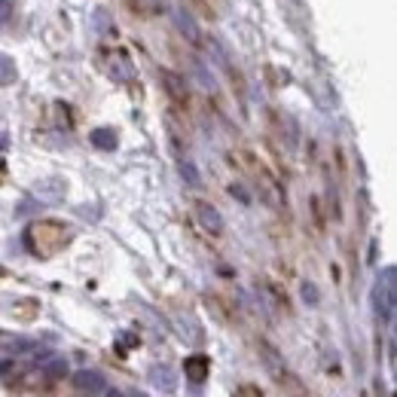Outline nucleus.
Wrapping results in <instances>:
<instances>
[{
    "mask_svg": "<svg viewBox=\"0 0 397 397\" xmlns=\"http://www.w3.org/2000/svg\"><path fill=\"white\" fill-rule=\"evenodd\" d=\"M373 303H376V312L385 321L394 315V269H385V282L379 278L376 291H373Z\"/></svg>",
    "mask_w": 397,
    "mask_h": 397,
    "instance_id": "1",
    "label": "nucleus"
},
{
    "mask_svg": "<svg viewBox=\"0 0 397 397\" xmlns=\"http://www.w3.org/2000/svg\"><path fill=\"white\" fill-rule=\"evenodd\" d=\"M73 385H77V391H86V394H98L101 388H107L104 376H101V373H95V370L73 373Z\"/></svg>",
    "mask_w": 397,
    "mask_h": 397,
    "instance_id": "2",
    "label": "nucleus"
},
{
    "mask_svg": "<svg viewBox=\"0 0 397 397\" xmlns=\"http://www.w3.org/2000/svg\"><path fill=\"white\" fill-rule=\"evenodd\" d=\"M196 214H199L202 227H205L208 232H214V235L223 232V217H220V211L214 205H208V202H196Z\"/></svg>",
    "mask_w": 397,
    "mask_h": 397,
    "instance_id": "3",
    "label": "nucleus"
},
{
    "mask_svg": "<svg viewBox=\"0 0 397 397\" xmlns=\"http://www.w3.org/2000/svg\"><path fill=\"white\" fill-rule=\"evenodd\" d=\"M110 73H113L116 80L128 83V80L135 77V71H132V61H128V58L123 56V52H113V56H110Z\"/></svg>",
    "mask_w": 397,
    "mask_h": 397,
    "instance_id": "4",
    "label": "nucleus"
},
{
    "mask_svg": "<svg viewBox=\"0 0 397 397\" xmlns=\"http://www.w3.org/2000/svg\"><path fill=\"white\" fill-rule=\"evenodd\" d=\"M150 379H153L163 391H175V388H177V379H175V373H171L168 367H153V373H150Z\"/></svg>",
    "mask_w": 397,
    "mask_h": 397,
    "instance_id": "5",
    "label": "nucleus"
},
{
    "mask_svg": "<svg viewBox=\"0 0 397 397\" xmlns=\"http://www.w3.org/2000/svg\"><path fill=\"white\" fill-rule=\"evenodd\" d=\"M205 376H208V361L205 358H190L187 361V379H192V382H205Z\"/></svg>",
    "mask_w": 397,
    "mask_h": 397,
    "instance_id": "6",
    "label": "nucleus"
},
{
    "mask_svg": "<svg viewBox=\"0 0 397 397\" xmlns=\"http://www.w3.org/2000/svg\"><path fill=\"white\" fill-rule=\"evenodd\" d=\"M19 77V71H16V61L6 56V52H0V86H9V83H16Z\"/></svg>",
    "mask_w": 397,
    "mask_h": 397,
    "instance_id": "7",
    "label": "nucleus"
},
{
    "mask_svg": "<svg viewBox=\"0 0 397 397\" xmlns=\"http://www.w3.org/2000/svg\"><path fill=\"white\" fill-rule=\"evenodd\" d=\"M175 21H177V28L184 31V34H187L192 43H199V28H196V21H192V19L184 13V9H177V13H175Z\"/></svg>",
    "mask_w": 397,
    "mask_h": 397,
    "instance_id": "8",
    "label": "nucleus"
},
{
    "mask_svg": "<svg viewBox=\"0 0 397 397\" xmlns=\"http://www.w3.org/2000/svg\"><path fill=\"white\" fill-rule=\"evenodd\" d=\"M92 144L101 147V150H113L116 147V135L110 132V128H95V132H92Z\"/></svg>",
    "mask_w": 397,
    "mask_h": 397,
    "instance_id": "9",
    "label": "nucleus"
},
{
    "mask_svg": "<svg viewBox=\"0 0 397 397\" xmlns=\"http://www.w3.org/2000/svg\"><path fill=\"white\" fill-rule=\"evenodd\" d=\"M135 4H138V13H147V16L163 9V0H135Z\"/></svg>",
    "mask_w": 397,
    "mask_h": 397,
    "instance_id": "10",
    "label": "nucleus"
},
{
    "mask_svg": "<svg viewBox=\"0 0 397 397\" xmlns=\"http://www.w3.org/2000/svg\"><path fill=\"white\" fill-rule=\"evenodd\" d=\"M9 16H13V4H9V0H0V25H6Z\"/></svg>",
    "mask_w": 397,
    "mask_h": 397,
    "instance_id": "11",
    "label": "nucleus"
},
{
    "mask_svg": "<svg viewBox=\"0 0 397 397\" xmlns=\"http://www.w3.org/2000/svg\"><path fill=\"white\" fill-rule=\"evenodd\" d=\"M303 297H306V303H318V291H315V284H303Z\"/></svg>",
    "mask_w": 397,
    "mask_h": 397,
    "instance_id": "12",
    "label": "nucleus"
},
{
    "mask_svg": "<svg viewBox=\"0 0 397 397\" xmlns=\"http://www.w3.org/2000/svg\"><path fill=\"white\" fill-rule=\"evenodd\" d=\"M180 175L190 177V184H192V187L199 184V177H196V171H192V165H187V163H184V165H180Z\"/></svg>",
    "mask_w": 397,
    "mask_h": 397,
    "instance_id": "13",
    "label": "nucleus"
},
{
    "mask_svg": "<svg viewBox=\"0 0 397 397\" xmlns=\"http://www.w3.org/2000/svg\"><path fill=\"white\" fill-rule=\"evenodd\" d=\"M46 373H49V376H61V373H68V364H64V361H56V367H49Z\"/></svg>",
    "mask_w": 397,
    "mask_h": 397,
    "instance_id": "14",
    "label": "nucleus"
},
{
    "mask_svg": "<svg viewBox=\"0 0 397 397\" xmlns=\"http://www.w3.org/2000/svg\"><path fill=\"white\" fill-rule=\"evenodd\" d=\"M107 397H125L123 391H116V388H110V391H107Z\"/></svg>",
    "mask_w": 397,
    "mask_h": 397,
    "instance_id": "15",
    "label": "nucleus"
}]
</instances>
